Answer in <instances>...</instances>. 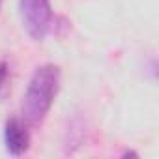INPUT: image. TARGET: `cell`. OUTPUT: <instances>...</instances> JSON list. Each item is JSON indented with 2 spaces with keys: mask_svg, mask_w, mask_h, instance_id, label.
<instances>
[{
  "mask_svg": "<svg viewBox=\"0 0 159 159\" xmlns=\"http://www.w3.org/2000/svg\"><path fill=\"white\" fill-rule=\"evenodd\" d=\"M60 88V67L47 64L36 69L32 75L25 101H23V114L28 124H39L45 114L49 112L56 94Z\"/></svg>",
  "mask_w": 159,
  "mask_h": 159,
  "instance_id": "cell-1",
  "label": "cell"
},
{
  "mask_svg": "<svg viewBox=\"0 0 159 159\" xmlns=\"http://www.w3.org/2000/svg\"><path fill=\"white\" fill-rule=\"evenodd\" d=\"M21 19L28 36L36 41H41L52 21L51 2L49 0H21Z\"/></svg>",
  "mask_w": 159,
  "mask_h": 159,
  "instance_id": "cell-2",
  "label": "cell"
},
{
  "mask_svg": "<svg viewBox=\"0 0 159 159\" xmlns=\"http://www.w3.org/2000/svg\"><path fill=\"white\" fill-rule=\"evenodd\" d=\"M4 142H6V148L11 155L25 153L28 150V144H30V135H28L26 125L17 118L8 120L6 127H4Z\"/></svg>",
  "mask_w": 159,
  "mask_h": 159,
  "instance_id": "cell-3",
  "label": "cell"
},
{
  "mask_svg": "<svg viewBox=\"0 0 159 159\" xmlns=\"http://www.w3.org/2000/svg\"><path fill=\"white\" fill-rule=\"evenodd\" d=\"M6 77H8V66H6L4 62H0V88H2Z\"/></svg>",
  "mask_w": 159,
  "mask_h": 159,
  "instance_id": "cell-4",
  "label": "cell"
},
{
  "mask_svg": "<svg viewBox=\"0 0 159 159\" xmlns=\"http://www.w3.org/2000/svg\"><path fill=\"white\" fill-rule=\"evenodd\" d=\"M0 2H2V0H0Z\"/></svg>",
  "mask_w": 159,
  "mask_h": 159,
  "instance_id": "cell-5",
  "label": "cell"
}]
</instances>
